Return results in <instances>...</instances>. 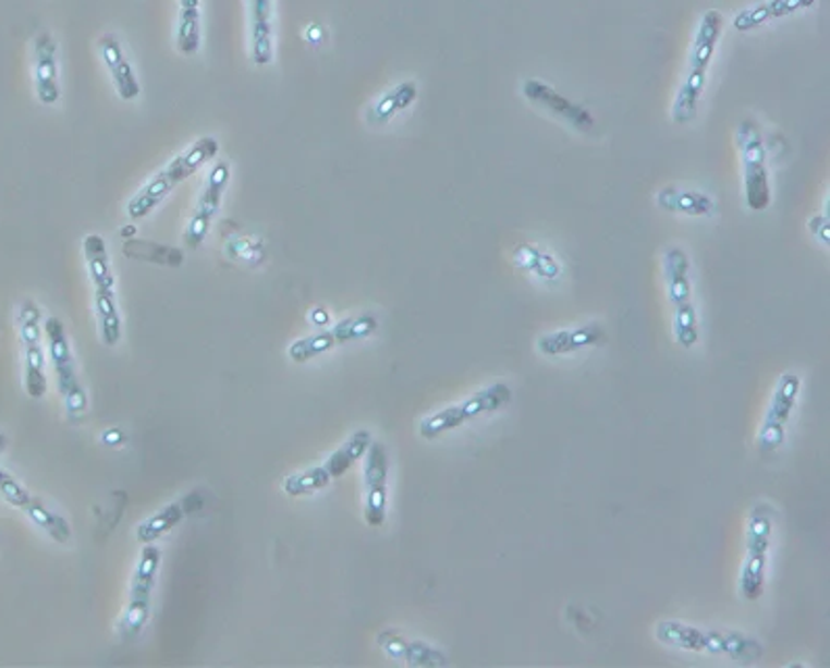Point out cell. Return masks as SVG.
<instances>
[{
    "label": "cell",
    "mask_w": 830,
    "mask_h": 668,
    "mask_svg": "<svg viewBox=\"0 0 830 668\" xmlns=\"http://www.w3.org/2000/svg\"><path fill=\"white\" fill-rule=\"evenodd\" d=\"M175 45L184 57H195L200 49V0H178Z\"/></svg>",
    "instance_id": "cell-23"
},
{
    "label": "cell",
    "mask_w": 830,
    "mask_h": 668,
    "mask_svg": "<svg viewBox=\"0 0 830 668\" xmlns=\"http://www.w3.org/2000/svg\"><path fill=\"white\" fill-rule=\"evenodd\" d=\"M95 305H97L100 335L107 347H115L122 339V318L115 301V287L95 289Z\"/></svg>",
    "instance_id": "cell-24"
},
{
    "label": "cell",
    "mask_w": 830,
    "mask_h": 668,
    "mask_svg": "<svg viewBox=\"0 0 830 668\" xmlns=\"http://www.w3.org/2000/svg\"><path fill=\"white\" fill-rule=\"evenodd\" d=\"M251 20V59L255 65L266 68L273 61V25L271 0H246Z\"/></svg>",
    "instance_id": "cell-18"
},
{
    "label": "cell",
    "mask_w": 830,
    "mask_h": 668,
    "mask_svg": "<svg viewBox=\"0 0 830 668\" xmlns=\"http://www.w3.org/2000/svg\"><path fill=\"white\" fill-rule=\"evenodd\" d=\"M366 522L369 526H382L387 520L389 501V453L382 444H374L366 453Z\"/></svg>",
    "instance_id": "cell-13"
},
{
    "label": "cell",
    "mask_w": 830,
    "mask_h": 668,
    "mask_svg": "<svg viewBox=\"0 0 830 668\" xmlns=\"http://www.w3.org/2000/svg\"><path fill=\"white\" fill-rule=\"evenodd\" d=\"M510 401H512V389L505 382H492L487 389L478 391L476 396L465 399L462 403L444 408L437 414L424 418L419 422V435L424 439H437L449 430L460 428L465 422L505 408Z\"/></svg>",
    "instance_id": "cell-6"
},
{
    "label": "cell",
    "mask_w": 830,
    "mask_h": 668,
    "mask_svg": "<svg viewBox=\"0 0 830 668\" xmlns=\"http://www.w3.org/2000/svg\"><path fill=\"white\" fill-rule=\"evenodd\" d=\"M337 345H339L337 332H334V328H330V330H321L318 335L298 339L296 343L289 347V357L293 360L294 364H305V362L324 355L326 351H330L332 347Z\"/></svg>",
    "instance_id": "cell-29"
},
{
    "label": "cell",
    "mask_w": 830,
    "mask_h": 668,
    "mask_svg": "<svg viewBox=\"0 0 830 668\" xmlns=\"http://www.w3.org/2000/svg\"><path fill=\"white\" fill-rule=\"evenodd\" d=\"M522 93H524V97L530 100V102L547 109L549 113L558 116L560 120L567 122V124L576 127V130H581V132H588L595 125L593 116L586 111L585 107L565 99L558 90H553L549 84H545L540 80H526L522 84Z\"/></svg>",
    "instance_id": "cell-14"
},
{
    "label": "cell",
    "mask_w": 830,
    "mask_h": 668,
    "mask_svg": "<svg viewBox=\"0 0 830 668\" xmlns=\"http://www.w3.org/2000/svg\"><path fill=\"white\" fill-rule=\"evenodd\" d=\"M415 99H417V84L412 80L401 82L391 88L382 99H378L371 105V109L367 111V122L378 125L387 124L396 113L412 107Z\"/></svg>",
    "instance_id": "cell-22"
},
{
    "label": "cell",
    "mask_w": 830,
    "mask_h": 668,
    "mask_svg": "<svg viewBox=\"0 0 830 668\" xmlns=\"http://www.w3.org/2000/svg\"><path fill=\"white\" fill-rule=\"evenodd\" d=\"M45 337L49 345L50 360L57 374V385L59 393L65 401V410L70 418H80L88 410V397L84 387L80 385L77 372H75L74 355L72 347L65 335V326L59 318H47L45 320Z\"/></svg>",
    "instance_id": "cell-7"
},
{
    "label": "cell",
    "mask_w": 830,
    "mask_h": 668,
    "mask_svg": "<svg viewBox=\"0 0 830 668\" xmlns=\"http://www.w3.org/2000/svg\"><path fill=\"white\" fill-rule=\"evenodd\" d=\"M184 519V510H182V503H170L168 508H163L161 512L152 514L150 519L145 520L138 529H136V539L141 544H152L155 539H159L163 533L171 531L180 520Z\"/></svg>",
    "instance_id": "cell-28"
},
{
    "label": "cell",
    "mask_w": 830,
    "mask_h": 668,
    "mask_svg": "<svg viewBox=\"0 0 830 668\" xmlns=\"http://www.w3.org/2000/svg\"><path fill=\"white\" fill-rule=\"evenodd\" d=\"M82 247H84V257H86L88 272H90V280H93L95 289L115 287V278H113V272H111L109 253H107V245H105L102 236L88 234L84 239Z\"/></svg>",
    "instance_id": "cell-26"
},
{
    "label": "cell",
    "mask_w": 830,
    "mask_h": 668,
    "mask_svg": "<svg viewBox=\"0 0 830 668\" xmlns=\"http://www.w3.org/2000/svg\"><path fill=\"white\" fill-rule=\"evenodd\" d=\"M332 328L337 332L339 345H342V343H351V341H359V339L371 337L378 330V320L371 314H362V316L346 318V320H342V323L332 326Z\"/></svg>",
    "instance_id": "cell-31"
},
{
    "label": "cell",
    "mask_w": 830,
    "mask_h": 668,
    "mask_svg": "<svg viewBox=\"0 0 830 668\" xmlns=\"http://www.w3.org/2000/svg\"><path fill=\"white\" fill-rule=\"evenodd\" d=\"M378 645L385 649L387 656L394 660H403L410 667H447L449 658L444 652L432 647L426 642H415V640H405L396 631H382L378 635Z\"/></svg>",
    "instance_id": "cell-16"
},
{
    "label": "cell",
    "mask_w": 830,
    "mask_h": 668,
    "mask_svg": "<svg viewBox=\"0 0 830 668\" xmlns=\"http://www.w3.org/2000/svg\"><path fill=\"white\" fill-rule=\"evenodd\" d=\"M658 205L672 214H684L693 218H704L716 209L713 198L699 191H684V189H661L658 193Z\"/></svg>",
    "instance_id": "cell-21"
},
{
    "label": "cell",
    "mask_w": 830,
    "mask_h": 668,
    "mask_svg": "<svg viewBox=\"0 0 830 668\" xmlns=\"http://www.w3.org/2000/svg\"><path fill=\"white\" fill-rule=\"evenodd\" d=\"M34 82L36 97L45 107H54L61 100L57 42L50 32H40L34 40Z\"/></svg>",
    "instance_id": "cell-15"
},
{
    "label": "cell",
    "mask_w": 830,
    "mask_h": 668,
    "mask_svg": "<svg viewBox=\"0 0 830 668\" xmlns=\"http://www.w3.org/2000/svg\"><path fill=\"white\" fill-rule=\"evenodd\" d=\"M603 335L606 332L599 324H588V326H581V328L558 330V332L545 335L538 339L537 347L542 355H563V353H572V351H578L585 347L597 345L599 341H603Z\"/></svg>",
    "instance_id": "cell-20"
},
{
    "label": "cell",
    "mask_w": 830,
    "mask_h": 668,
    "mask_svg": "<svg viewBox=\"0 0 830 668\" xmlns=\"http://www.w3.org/2000/svg\"><path fill=\"white\" fill-rule=\"evenodd\" d=\"M661 644L686 652H706L711 656H727L734 663L752 665L764 656V645L756 637L736 631H709L679 620H661L656 627Z\"/></svg>",
    "instance_id": "cell-2"
},
{
    "label": "cell",
    "mask_w": 830,
    "mask_h": 668,
    "mask_svg": "<svg viewBox=\"0 0 830 668\" xmlns=\"http://www.w3.org/2000/svg\"><path fill=\"white\" fill-rule=\"evenodd\" d=\"M123 437L122 430H118V428H113V430H107L105 435H102V441L107 444V446H118V444H122Z\"/></svg>",
    "instance_id": "cell-34"
},
{
    "label": "cell",
    "mask_w": 830,
    "mask_h": 668,
    "mask_svg": "<svg viewBox=\"0 0 830 668\" xmlns=\"http://www.w3.org/2000/svg\"><path fill=\"white\" fill-rule=\"evenodd\" d=\"M736 147L743 161L745 201L749 209L764 211L770 205V175L766 163V143L759 125L754 120H743L736 127Z\"/></svg>",
    "instance_id": "cell-5"
},
{
    "label": "cell",
    "mask_w": 830,
    "mask_h": 668,
    "mask_svg": "<svg viewBox=\"0 0 830 668\" xmlns=\"http://www.w3.org/2000/svg\"><path fill=\"white\" fill-rule=\"evenodd\" d=\"M332 476L326 471V466H316L309 471L296 472L284 481V494L289 497L312 496L330 485Z\"/></svg>",
    "instance_id": "cell-30"
},
{
    "label": "cell",
    "mask_w": 830,
    "mask_h": 668,
    "mask_svg": "<svg viewBox=\"0 0 830 668\" xmlns=\"http://www.w3.org/2000/svg\"><path fill=\"white\" fill-rule=\"evenodd\" d=\"M27 519L32 520L36 526H40L50 539H54L57 544H68L72 539V526L70 522L54 514L52 510H49L45 503H40L38 499H29L27 506L24 508Z\"/></svg>",
    "instance_id": "cell-27"
},
{
    "label": "cell",
    "mask_w": 830,
    "mask_h": 668,
    "mask_svg": "<svg viewBox=\"0 0 830 668\" xmlns=\"http://www.w3.org/2000/svg\"><path fill=\"white\" fill-rule=\"evenodd\" d=\"M7 447V437L4 435H0V451Z\"/></svg>",
    "instance_id": "cell-35"
},
{
    "label": "cell",
    "mask_w": 830,
    "mask_h": 668,
    "mask_svg": "<svg viewBox=\"0 0 830 668\" xmlns=\"http://www.w3.org/2000/svg\"><path fill=\"white\" fill-rule=\"evenodd\" d=\"M228 184H230V163L218 161L207 175V184L203 189V195L196 203L195 214H193L188 228H186V245L188 247L198 248L205 243L211 222L220 211L221 197H223Z\"/></svg>",
    "instance_id": "cell-12"
},
{
    "label": "cell",
    "mask_w": 830,
    "mask_h": 668,
    "mask_svg": "<svg viewBox=\"0 0 830 668\" xmlns=\"http://www.w3.org/2000/svg\"><path fill=\"white\" fill-rule=\"evenodd\" d=\"M722 27H724V17L720 11L709 9L704 13L699 27H697V34H695L693 49L688 54V70H686L681 90H679L674 105H672L674 124L683 125L693 122L697 111H699V102H701L706 82H708L709 65H711V59L718 49Z\"/></svg>",
    "instance_id": "cell-1"
},
{
    "label": "cell",
    "mask_w": 830,
    "mask_h": 668,
    "mask_svg": "<svg viewBox=\"0 0 830 668\" xmlns=\"http://www.w3.org/2000/svg\"><path fill=\"white\" fill-rule=\"evenodd\" d=\"M772 542V510L759 503L752 512L747 529V558L741 569L739 587L747 602H756L764 594L766 585V562Z\"/></svg>",
    "instance_id": "cell-8"
},
{
    "label": "cell",
    "mask_w": 830,
    "mask_h": 668,
    "mask_svg": "<svg viewBox=\"0 0 830 668\" xmlns=\"http://www.w3.org/2000/svg\"><path fill=\"white\" fill-rule=\"evenodd\" d=\"M218 153H220L218 138L213 136L198 138L195 145H191L184 153L173 157L161 172L155 173L134 195V198L127 203V218L134 222L147 218L148 214L155 211L178 184H182L193 173L198 172L205 163L216 159Z\"/></svg>",
    "instance_id": "cell-3"
},
{
    "label": "cell",
    "mask_w": 830,
    "mask_h": 668,
    "mask_svg": "<svg viewBox=\"0 0 830 668\" xmlns=\"http://www.w3.org/2000/svg\"><path fill=\"white\" fill-rule=\"evenodd\" d=\"M371 446V433L362 428V430H355L344 444H342L330 458L328 462L324 464L326 471L330 472L332 478H339L344 472L351 471L364 456L367 453V449Z\"/></svg>",
    "instance_id": "cell-25"
},
{
    "label": "cell",
    "mask_w": 830,
    "mask_h": 668,
    "mask_svg": "<svg viewBox=\"0 0 830 668\" xmlns=\"http://www.w3.org/2000/svg\"><path fill=\"white\" fill-rule=\"evenodd\" d=\"M800 389H802V380L797 374L786 372L779 378V385L774 389V396H772L770 408L766 412V418H764L759 437H757V449L761 453H772L782 446L784 428H786L789 418L793 414Z\"/></svg>",
    "instance_id": "cell-11"
},
{
    "label": "cell",
    "mask_w": 830,
    "mask_h": 668,
    "mask_svg": "<svg viewBox=\"0 0 830 668\" xmlns=\"http://www.w3.org/2000/svg\"><path fill=\"white\" fill-rule=\"evenodd\" d=\"M528 251V262H524V268L528 270H535L540 276H547V278H553L558 270V264L551 259V255H545L540 253L538 248L524 247Z\"/></svg>",
    "instance_id": "cell-33"
},
{
    "label": "cell",
    "mask_w": 830,
    "mask_h": 668,
    "mask_svg": "<svg viewBox=\"0 0 830 668\" xmlns=\"http://www.w3.org/2000/svg\"><path fill=\"white\" fill-rule=\"evenodd\" d=\"M0 497H2L9 506L20 508V510H24L25 506H27V501L32 499L29 491L25 489L24 485H22L15 476H11L9 472L2 471V469H0Z\"/></svg>",
    "instance_id": "cell-32"
},
{
    "label": "cell",
    "mask_w": 830,
    "mask_h": 668,
    "mask_svg": "<svg viewBox=\"0 0 830 668\" xmlns=\"http://www.w3.org/2000/svg\"><path fill=\"white\" fill-rule=\"evenodd\" d=\"M20 335L24 345L25 391L32 399H42L47 393L42 312L32 299H25L20 307Z\"/></svg>",
    "instance_id": "cell-10"
},
{
    "label": "cell",
    "mask_w": 830,
    "mask_h": 668,
    "mask_svg": "<svg viewBox=\"0 0 830 668\" xmlns=\"http://www.w3.org/2000/svg\"><path fill=\"white\" fill-rule=\"evenodd\" d=\"M98 50H100V57L111 74V80L118 88V95L123 100H136L141 97V82H138V75L134 72L130 59L125 57L123 52L122 42L118 40L115 34H105L100 40H98Z\"/></svg>",
    "instance_id": "cell-17"
},
{
    "label": "cell",
    "mask_w": 830,
    "mask_h": 668,
    "mask_svg": "<svg viewBox=\"0 0 830 668\" xmlns=\"http://www.w3.org/2000/svg\"><path fill=\"white\" fill-rule=\"evenodd\" d=\"M691 264L681 247H670L663 253V274L668 299L674 307V337L684 349L697 345L699 323L697 309L691 299Z\"/></svg>",
    "instance_id": "cell-4"
},
{
    "label": "cell",
    "mask_w": 830,
    "mask_h": 668,
    "mask_svg": "<svg viewBox=\"0 0 830 668\" xmlns=\"http://www.w3.org/2000/svg\"><path fill=\"white\" fill-rule=\"evenodd\" d=\"M814 4H816V0H764L752 9L741 11L733 20L734 29L736 32H752V29L761 27L768 22L789 17L797 11H806Z\"/></svg>",
    "instance_id": "cell-19"
},
{
    "label": "cell",
    "mask_w": 830,
    "mask_h": 668,
    "mask_svg": "<svg viewBox=\"0 0 830 668\" xmlns=\"http://www.w3.org/2000/svg\"><path fill=\"white\" fill-rule=\"evenodd\" d=\"M159 564H161V551L155 545L145 544L138 567L132 576L127 610H125L122 624H120V633H122L123 640L138 637L147 624L148 612H150V595H152Z\"/></svg>",
    "instance_id": "cell-9"
}]
</instances>
